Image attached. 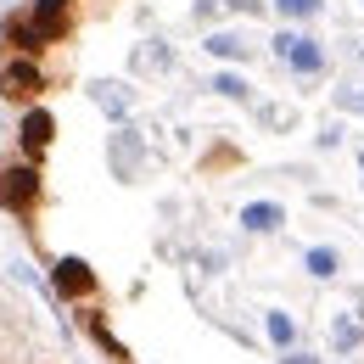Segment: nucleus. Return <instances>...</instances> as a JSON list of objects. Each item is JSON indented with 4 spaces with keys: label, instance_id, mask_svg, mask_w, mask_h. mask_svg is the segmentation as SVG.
<instances>
[{
    "label": "nucleus",
    "instance_id": "nucleus-1",
    "mask_svg": "<svg viewBox=\"0 0 364 364\" xmlns=\"http://www.w3.org/2000/svg\"><path fill=\"white\" fill-rule=\"evenodd\" d=\"M34 202H40V174H34L28 163L0 168V208H6V213H28Z\"/></svg>",
    "mask_w": 364,
    "mask_h": 364
},
{
    "label": "nucleus",
    "instance_id": "nucleus-2",
    "mask_svg": "<svg viewBox=\"0 0 364 364\" xmlns=\"http://www.w3.org/2000/svg\"><path fill=\"white\" fill-rule=\"evenodd\" d=\"M40 90H46V73H40L28 56H11V62L0 68V95H6V101H40Z\"/></svg>",
    "mask_w": 364,
    "mask_h": 364
},
{
    "label": "nucleus",
    "instance_id": "nucleus-3",
    "mask_svg": "<svg viewBox=\"0 0 364 364\" xmlns=\"http://www.w3.org/2000/svg\"><path fill=\"white\" fill-rule=\"evenodd\" d=\"M50 280H56V291H62L68 303H85V297H95V274H90V264H79V258H62Z\"/></svg>",
    "mask_w": 364,
    "mask_h": 364
},
{
    "label": "nucleus",
    "instance_id": "nucleus-4",
    "mask_svg": "<svg viewBox=\"0 0 364 364\" xmlns=\"http://www.w3.org/2000/svg\"><path fill=\"white\" fill-rule=\"evenodd\" d=\"M68 6H73V0H40V6H34V17H28V23H34L40 46H50V40H62V34H68Z\"/></svg>",
    "mask_w": 364,
    "mask_h": 364
},
{
    "label": "nucleus",
    "instance_id": "nucleus-5",
    "mask_svg": "<svg viewBox=\"0 0 364 364\" xmlns=\"http://www.w3.org/2000/svg\"><path fill=\"white\" fill-rule=\"evenodd\" d=\"M50 129H56V124H50V112H40V107H34V112L23 118V146H28L34 157H40V151L50 146Z\"/></svg>",
    "mask_w": 364,
    "mask_h": 364
}]
</instances>
